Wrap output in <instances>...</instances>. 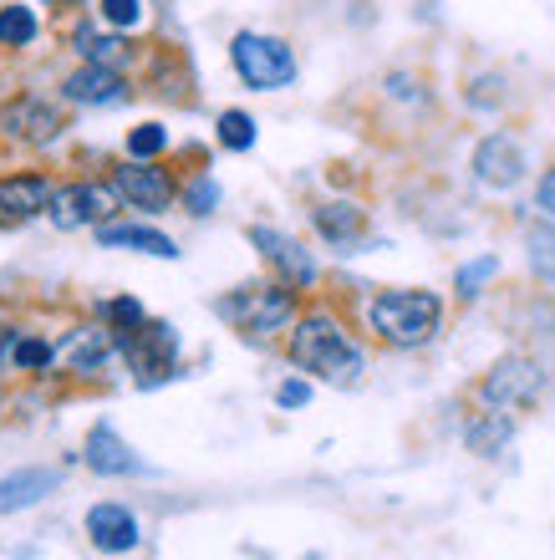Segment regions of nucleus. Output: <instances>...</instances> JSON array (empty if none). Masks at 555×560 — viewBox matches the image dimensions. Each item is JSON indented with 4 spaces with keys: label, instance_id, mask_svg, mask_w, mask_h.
Returning <instances> with one entry per match:
<instances>
[{
    "label": "nucleus",
    "instance_id": "nucleus-1",
    "mask_svg": "<svg viewBox=\"0 0 555 560\" xmlns=\"http://www.w3.org/2000/svg\"><path fill=\"white\" fill-rule=\"evenodd\" d=\"M291 362L311 377H322L332 387H351L362 377V347L332 322V316H307L291 331Z\"/></svg>",
    "mask_w": 555,
    "mask_h": 560
},
{
    "label": "nucleus",
    "instance_id": "nucleus-2",
    "mask_svg": "<svg viewBox=\"0 0 555 560\" xmlns=\"http://www.w3.org/2000/svg\"><path fill=\"white\" fill-rule=\"evenodd\" d=\"M439 295L433 291H382L367 306V322L388 347H424L439 331Z\"/></svg>",
    "mask_w": 555,
    "mask_h": 560
},
{
    "label": "nucleus",
    "instance_id": "nucleus-3",
    "mask_svg": "<svg viewBox=\"0 0 555 560\" xmlns=\"http://www.w3.org/2000/svg\"><path fill=\"white\" fill-rule=\"evenodd\" d=\"M230 61L240 82L255 92H280L296 82V57L280 36H261V31H240L230 46Z\"/></svg>",
    "mask_w": 555,
    "mask_h": 560
},
{
    "label": "nucleus",
    "instance_id": "nucleus-4",
    "mask_svg": "<svg viewBox=\"0 0 555 560\" xmlns=\"http://www.w3.org/2000/svg\"><path fill=\"white\" fill-rule=\"evenodd\" d=\"M220 316L234 322L240 331H250V337H276L296 316V291H286V285H250V291L224 295Z\"/></svg>",
    "mask_w": 555,
    "mask_h": 560
},
{
    "label": "nucleus",
    "instance_id": "nucleus-5",
    "mask_svg": "<svg viewBox=\"0 0 555 560\" xmlns=\"http://www.w3.org/2000/svg\"><path fill=\"white\" fill-rule=\"evenodd\" d=\"M117 352L128 357V368L138 372V383H143V387H159L163 377H174L178 337H174V326L143 322V326H132V331H123Z\"/></svg>",
    "mask_w": 555,
    "mask_h": 560
},
{
    "label": "nucleus",
    "instance_id": "nucleus-6",
    "mask_svg": "<svg viewBox=\"0 0 555 560\" xmlns=\"http://www.w3.org/2000/svg\"><path fill=\"white\" fill-rule=\"evenodd\" d=\"M123 205L117 184H72V189H57L51 199V224L57 230H82V224H107Z\"/></svg>",
    "mask_w": 555,
    "mask_h": 560
},
{
    "label": "nucleus",
    "instance_id": "nucleus-7",
    "mask_svg": "<svg viewBox=\"0 0 555 560\" xmlns=\"http://www.w3.org/2000/svg\"><path fill=\"white\" fill-rule=\"evenodd\" d=\"M0 133L15 138V143L42 148L61 133V113L46 103V97H15V103H5V113H0Z\"/></svg>",
    "mask_w": 555,
    "mask_h": 560
},
{
    "label": "nucleus",
    "instance_id": "nucleus-8",
    "mask_svg": "<svg viewBox=\"0 0 555 560\" xmlns=\"http://www.w3.org/2000/svg\"><path fill=\"white\" fill-rule=\"evenodd\" d=\"M535 393H541V368L525 357H505L484 377V402H495V408H525V402H535Z\"/></svg>",
    "mask_w": 555,
    "mask_h": 560
},
{
    "label": "nucleus",
    "instance_id": "nucleus-9",
    "mask_svg": "<svg viewBox=\"0 0 555 560\" xmlns=\"http://www.w3.org/2000/svg\"><path fill=\"white\" fill-rule=\"evenodd\" d=\"M474 178L489 184V189H514V184L525 178V153H520V143L505 133L484 138V143L474 148Z\"/></svg>",
    "mask_w": 555,
    "mask_h": 560
},
{
    "label": "nucleus",
    "instance_id": "nucleus-10",
    "mask_svg": "<svg viewBox=\"0 0 555 560\" xmlns=\"http://www.w3.org/2000/svg\"><path fill=\"white\" fill-rule=\"evenodd\" d=\"M250 245H255V250H261L280 276H286V285H311V280H316V260H311L291 235L270 230V224H255V230H250Z\"/></svg>",
    "mask_w": 555,
    "mask_h": 560
},
{
    "label": "nucleus",
    "instance_id": "nucleus-11",
    "mask_svg": "<svg viewBox=\"0 0 555 560\" xmlns=\"http://www.w3.org/2000/svg\"><path fill=\"white\" fill-rule=\"evenodd\" d=\"M113 184L128 205L148 209V214L169 209V199H174V178H169V168H153L148 159H132V168H117Z\"/></svg>",
    "mask_w": 555,
    "mask_h": 560
},
{
    "label": "nucleus",
    "instance_id": "nucleus-12",
    "mask_svg": "<svg viewBox=\"0 0 555 560\" xmlns=\"http://www.w3.org/2000/svg\"><path fill=\"white\" fill-rule=\"evenodd\" d=\"M88 535L103 556H123V550L138 546V515H132L128 504H92Z\"/></svg>",
    "mask_w": 555,
    "mask_h": 560
},
{
    "label": "nucleus",
    "instance_id": "nucleus-13",
    "mask_svg": "<svg viewBox=\"0 0 555 560\" xmlns=\"http://www.w3.org/2000/svg\"><path fill=\"white\" fill-rule=\"evenodd\" d=\"M51 199H57V189H51L42 174H15V178L0 184V209H5L11 230L15 224H26V220H36V214H46Z\"/></svg>",
    "mask_w": 555,
    "mask_h": 560
},
{
    "label": "nucleus",
    "instance_id": "nucleus-14",
    "mask_svg": "<svg viewBox=\"0 0 555 560\" xmlns=\"http://www.w3.org/2000/svg\"><path fill=\"white\" fill-rule=\"evenodd\" d=\"M67 97L72 103H88V107H107V103H123L128 97V88H123V77L113 72V67H82V72L67 77Z\"/></svg>",
    "mask_w": 555,
    "mask_h": 560
},
{
    "label": "nucleus",
    "instance_id": "nucleus-15",
    "mask_svg": "<svg viewBox=\"0 0 555 560\" xmlns=\"http://www.w3.org/2000/svg\"><path fill=\"white\" fill-rule=\"evenodd\" d=\"M97 245H113V250H143V255H159V260H174L178 245L148 224H97Z\"/></svg>",
    "mask_w": 555,
    "mask_h": 560
},
{
    "label": "nucleus",
    "instance_id": "nucleus-16",
    "mask_svg": "<svg viewBox=\"0 0 555 560\" xmlns=\"http://www.w3.org/2000/svg\"><path fill=\"white\" fill-rule=\"evenodd\" d=\"M82 458H88V469H97V474H138L143 469V464L132 458V448L117 439L113 428H92Z\"/></svg>",
    "mask_w": 555,
    "mask_h": 560
},
{
    "label": "nucleus",
    "instance_id": "nucleus-17",
    "mask_svg": "<svg viewBox=\"0 0 555 560\" xmlns=\"http://www.w3.org/2000/svg\"><path fill=\"white\" fill-rule=\"evenodd\" d=\"M113 352H117V337L107 326H82V331H72L67 347H61V357H67L77 372H97Z\"/></svg>",
    "mask_w": 555,
    "mask_h": 560
},
{
    "label": "nucleus",
    "instance_id": "nucleus-18",
    "mask_svg": "<svg viewBox=\"0 0 555 560\" xmlns=\"http://www.w3.org/2000/svg\"><path fill=\"white\" fill-rule=\"evenodd\" d=\"M46 489H57V474L26 469V474H11V479H0V515H15V510L36 504Z\"/></svg>",
    "mask_w": 555,
    "mask_h": 560
},
{
    "label": "nucleus",
    "instance_id": "nucleus-19",
    "mask_svg": "<svg viewBox=\"0 0 555 560\" xmlns=\"http://www.w3.org/2000/svg\"><path fill=\"white\" fill-rule=\"evenodd\" d=\"M316 230H322L332 245H357L362 230H367V220H362V209L357 205H322L316 209Z\"/></svg>",
    "mask_w": 555,
    "mask_h": 560
},
{
    "label": "nucleus",
    "instance_id": "nucleus-20",
    "mask_svg": "<svg viewBox=\"0 0 555 560\" xmlns=\"http://www.w3.org/2000/svg\"><path fill=\"white\" fill-rule=\"evenodd\" d=\"M525 250H530V270L541 280H555V224L551 220L525 224Z\"/></svg>",
    "mask_w": 555,
    "mask_h": 560
},
{
    "label": "nucleus",
    "instance_id": "nucleus-21",
    "mask_svg": "<svg viewBox=\"0 0 555 560\" xmlns=\"http://www.w3.org/2000/svg\"><path fill=\"white\" fill-rule=\"evenodd\" d=\"M77 51H82L88 67H113V72L128 61V46L117 42V36H103V31H82V36H77Z\"/></svg>",
    "mask_w": 555,
    "mask_h": 560
},
{
    "label": "nucleus",
    "instance_id": "nucleus-22",
    "mask_svg": "<svg viewBox=\"0 0 555 560\" xmlns=\"http://www.w3.org/2000/svg\"><path fill=\"white\" fill-rule=\"evenodd\" d=\"M469 448H474V454H495L499 443L510 439V423H505V413H484V418H474V423H469Z\"/></svg>",
    "mask_w": 555,
    "mask_h": 560
},
{
    "label": "nucleus",
    "instance_id": "nucleus-23",
    "mask_svg": "<svg viewBox=\"0 0 555 560\" xmlns=\"http://www.w3.org/2000/svg\"><path fill=\"white\" fill-rule=\"evenodd\" d=\"M0 42L5 46H31L36 42V15L26 5H5L0 11Z\"/></svg>",
    "mask_w": 555,
    "mask_h": 560
},
{
    "label": "nucleus",
    "instance_id": "nucleus-24",
    "mask_svg": "<svg viewBox=\"0 0 555 560\" xmlns=\"http://www.w3.org/2000/svg\"><path fill=\"white\" fill-rule=\"evenodd\" d=\"M220 143L230 148V153H245V148L255 143V118H250V113H240V107L220 113Z\"/></svg>",
    "mask_w": 555,
    "mask_h": 560
},
{
    "label": "nucleus",
    "instance_id": "nucleus-25",
    "mask_svg": "<svg viewBox=\"0 0 555 560\" xmlns=\"http://www.w3.org/2000/svg\"><path fill=\"white\" fill-rule=\"evenodd\" d=\"M163 148H169V128H159V122H143L128 133V159H153Z\"/></svg>",
    "mask_w": 555,
    "mask_h": 560
},
{
    "label": "nucleus",
    "instance_id": "nucleus-26",
    "mask_svg": "<svg viewBox=\"0 0 555 560\" xmlns=\"http://www.w3.org/2000/svg\"><path fill=\"white\" fill-rule=\"evenodd\" d=\"M51 347L46 341H36V337H15V347H11V362L21 372H36V368H51Z\"/></svg>",
    "mask_w": 555,
    "mask_h": 560
},
{
    "label": "nucleus",
    "instance_id": "nucleus-27",
    "mask_svg": "<svg viewBox=\"0 0 555 560\" xmlns=\"http://www.w3.org/2000/svg\"><path fill=\"white\" fill-rule=\"evenodd\" d=\"M184 205H189V214H215V205H220V184H215V178H194L189 194H184Z\"/></svg>",
    "mask_w": 555,
    "mask_h": 560
},
{
    "label": "nucleus",
    "instance_id": "nucleus-28",
    "mask_svg": "<svg viewBox=\"0 0 555 560\" xmlns=\"http://www.w3.org/2000/svg\"><path fill=\"white\" fill-rule=\"evenodd\" d=\"M495 270H499V260H495V255H484V260H474V266H464V270H459V295H479V285H484V280H489V276H495Z\"/></svg>",
    "mask_w": 555,
    "mask_h": 560
},
{
    "label": "nucleus",
    "instance_id": "nucleus-29",
    "mask_svg": "<svg viewBox=\"0 0 555 560\" xmlns=\"http://www.w3.org/2000/svg\"><path fill=\"white\" fill-rule=\"evenodd\" d=\"M103 316H107L113 326H123V331H132V326H143V306H138V301H128V295H123V301H107Z\"/></svg>",
    "mask_w": 555,
    "mask_h": 560
},
{
    "label": "nucleus",
    "instance_id": "nucleus-30",
    "mask_svg": "<svg viewBox=\"0 0 555 560\" xmlns=\"http://www.w3.org/2000/svg\"><path fill=\"white\" fill-rule=\"evenodd\" d=\"M103 15L113 26H138L143 21V0H103Z\"/></svg>",
    "mask_w": 555,
    "mask_h": 560
},
{
    "label": "nucleus",
    "instance_id": "nucleus-31",
    "mask_svg": "<svg viewBox=\"0 0 555 560\" xmlns=\"http://www.w3.org/2000/svg\"><path fill=\"white\" fill-rule=\"evenodd\" d=\"M276 402H280V408H307V402H311V387L307 383H280L276 387Z\"/></svg>",
    "mask_w": 555,
    "mask_h": 560
},
{
    "label": "nucleus",
    "instance_id": "nucleus-32",
    "mask_svg": "<svg viewBox=\"0 0 555 560\" xmlns=\"http://www.w3.org/2000/svg\"><path fill=\"white\" fill-rule=\"evenodd\" d=\"M535 199H541V209H545V214H551V220H555V168L541 178V189H535Z\"/></svg>",
    "mask_w": 555,
    "mask_h": 560
},
{
    "label": "nucleus",
    "instance_id": "nucleus-33",
    "mask_svg": "<svg viewBox=\"0 0 555 560\" xmlns=\"http://www.w3.org/2000/svg\"><path fill=\"white\" fill-rule=\"evenodd\" d=\"M11 347H15V337L0 326V372H5V362H11Z\"/></svg>",
    "mask_w": 555,
    "mask_h": 560
},
{
    "label": "nucleus",
    "instance_id": "nucleus-34",
    "mask_svg": "<svg viewBox=\"0 0 555 560\" xmlns=\"http://www.w3.org/2000/svg\"><path fill=\"white\" fill-rule=\"evenodd\" d=\"M0 230H11V220H5V209H0Z\"/></svg>",
    "mask_w": 555,
    "mask_h": 560
}]
</instances>
